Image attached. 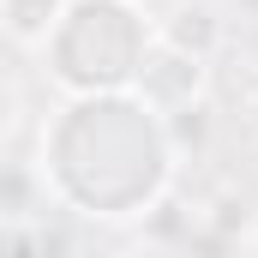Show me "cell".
<instances>
[{"mask_svg":"<svg viewBox=\"0 0 258 258\" xmlns=\"http://www.w3.org/2000/svg\"><path fill=\"white\" fill-rule=\"evenodd\" d=\"M168 42L186 48V54H204V48L216 42V18H210V6H180V12L168 18Z\"/></svg>","mask_w":258,"mask_h":258,"instance_id":"2","label":"cell"},{"mask_svg":"<svg viewBox=\"0 0 258 258\" xmlns=\"http://www.w3.org/2000/svg\"><path fill=\"white\" fill-rule=\"evenodd\" d=\"M144 90L156 96V102H168V108H186L198 90V54H186V48H156L150 60H144Z\"/></svg>","mask_w":258,"mask_h":258,"instance_id":"1","label":"cell"}]
</instances>
